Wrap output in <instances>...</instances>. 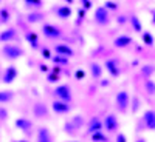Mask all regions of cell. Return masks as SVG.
Masks as SVG:
<instances>
[{"label": "cell", "mask_w": 155, "mask_h": 142, "mask_svg": "<svg viewBox=\"0 0 155 142\" xmlns=\"http://www.w3.org/2000/svg\"><path fill=\"white\" fill-rule=\"evenodd\" d=\"M2 54L8 60H17L25 54V51H23L22 46H19L16 43H5L2 46Z\"/></svg>", "instance_id": "cell-1"}, {"label": "cell", "mask_w": 155, "mask_h": 142, "mask_svg": "<svg viewBox=\"0 0 155 142\" xmlns=\"http://www.w3.org/2000/svg\"><path fill=\"white\" fill-rule=\"evenodd\" d=\"M41 31H42L44 37H47L48 40H59V39H62V36H64L62 30L59 27H56V25H53V23H44Z\"/></svg>", "instance_id": "cell-2"}, {"label": "cell", "mask_w": 155, "mask_h": 142, "mask_svg": "<svg viewBox=\"0 0 155 142\" xmlns=\"http://www.w3.org/2000/svg\"><path fill=\"white\" fill-rule=\"evenodd\" d=\"M93 20L96 25H99V27H106V25L110 23V11L102 5V6H98L93 12Z\"/></svg>", "instance_id": "cell-3"}, {"label": "cell", "mask_w": 155, "mask_h": 142, "mask_svg": "<svg viewBox=\"0 0 155 142\" xmlns=\"http://www.w3.org/2000/svg\"><path fill=\"white\" fill-rule=\"evenodd\" d=\"M115 104H116V108H118L120 113H126L127 108L130 107V94H129V91H126V90L120 91L115 96Z\"/></svg>", "instance_id": "cell-4"}, {"label": "cell", "mask_w": 155, "mask_h": 142, "mask_svg": "<svg viewBox=\"0 0 155 142\" xmlns=\"http://www.w3.org/2000/svg\"><path fill=\"white\" fill-rule=\"evenodd\" d=\"M53 94H54L56 99H59V100H65V102H71V99H73L71 87L67 85V84L58 85V87L53 90Z\"/></svg>", "instance_id": "cell-5"}, {"label": "cell", "mask_w": 155, "mask_h": 142, "mask_svg": "<svg viewBox=\"0 0 155 142\" xmlns=\"http://www.w3.org/2000/svg\"><path fill=\"white\" fill-rule=\"evenodd\" d=\"M102 122H104V130L107 133H118L120 130V121H118V116L110 113L107 114L104 119H102Z\"/></svg>", "instance_id": "cell-6"}, {"label": "cell", "mask_w": 155, "mask_h": 142, "mask_svg": "<svg viewBox=\"0 0 155 142\" xmlns=\"http://www.w3.org/2000/svg\"><path fill=\"white\" fill-rule=\"evenodd\" d=\"M51 11H53V14L61 20H68L73 14V9H71L70 5H54Z\"/></svg>", "instance_id": "cell-7"}, {"label": "cell", "mask_w": 155, "mask_h": 142, "mask_svg": "<svg viewBox=\"0 0 155 142\" xmlns=\"http://www.w3.org/2000/svg\"><path fill=\"white\" fill-rule=\"evenodd\" d=\"M104 68L106 71L112 76V77H118L121 74V68H120V62L118 59H115V57H110L104 62Z\"/></svg>", "instance_id": "cell-8"}, {"label": "cell", "mask_w": 155, "mask_h": 142, "mask_svg": "<svg viewBox=\"0 0 155 142\" xmlns=\"http://www.w3.org/2000/svg\"><path fill=\"white\" fill-rule=\"evenodd\" d=\"M17 76H19L17 67H16V65H9V67H6L5 71L2 73V82L6 84V85H9V84H12V82L17 79Z\"/></svg>", "instance_id": "cell-9"}, {"label": "cell", "mask_w": 155, "mask_h": 142, "mask_svg": "<svg viewBox=\"0 0 155 142\" xmlns=\"http://www.w3.org/2000/svg\"><path fill=\"white\" fill-rule=\"evenodd\" d=\"M51 110H53L56 114H67L70 113L71 110V105H70V102H65V100H59L56 99L53 104H51Z\"/></svg>", "instance_id": "cell-10"}, {"label": "cell", "mask_w": 155, "mask_h": 142, "mask_svg": "<svg viewBox=\"0 0 155 142\" xmlns=\"http://www.w3.org/2000/svg\"><path fill=\"white\" fill-rule=\"evenodd\" d=\"M102 130H104V122H102V119H99L98 116H93L87 124V131L90 134H93V133H98Z\"/></svg>", "instance_id": "cell-11"}, {"label": "cell", "mask_w": 155, "mask_h": 142, "mask_svg": "<svg viewBox=\"0 0 155 142\" xmlns=\"http://www.w3.org/2000/svg\"><path fill=\"white\" fill-rule=\"evenodd\" d=\"M143 125L146 130L155 131V111L153 110H146L143 113Z\"/></svg>", "instance_id": "cell-12"}, {"label": "cell", "mask_w": 155, "mask_h": 142, "mask_svg": "<svg viewBox=\"0 0 155 142\" xmlns=\"http://www.w3.org/2000/svg\"><path fill=\"white\" fill-rule=\"evenodd\" d=\"M17 39V30L16 28H6L0 31V43H11Z\"/></svg>", "instance_id": "cell-13"}, {"label": "cell", "mask_w": 155, "mask_h": 142, "mask_svg": "<svg viewBox=\"0 0 155 142\" xmlns=\"http://www.w3.org/2000/svg\"><path fill=\"white\" fill-rule=\"evenodd\" d=\"M132 43H134V39L130 36H127V34H121V36L113 39V46L120 48V49H124L127 46H130Z\"/></svg>", "instance_id": "cell-14"}, {"label": "cell", "mask_w": 155, "mask_h": 142, "mask_svg": "<svg viewBox=\"0 0 155 142\" xmlns=\"http://www.w3.org/2000/svg\"><path fill=\"white\" fill-rule=\"evenodd\" d=\"M14 125L19 128L20 131L27 133V134L33 133V121H31V119H28V118H19V119H16Z\"/></svg>", "instance_id": "cell-15"}, {"label": "cell", "mask_w": 155, "mask_h": 142, "mask_svg": "<svg viewBox=\"0 0 155 142\" xmlns=\"http://www.w3.org/2000/svg\"><path fill=\"white\" fill-rule=\"evenodd\" d=\"M54 51L58 56H64V57H73L74 56V49L68 45V43H58L54 45Z\"/></svg>", "instance_id": "cell-16"}, {"label": "cell", "mask_w": 155, "mask_h": 142, "mask_svg": "<svg viewBox=\"0 0 155 142\" xmlns=\"http://www.w3.org/2000/svg\"><path fill=\"white\" fill-rule=\"evenodd\" d=\"M36 140L37 142H53V136H51L47 127H39L37 133H36Z\"/></svg>", "instance_id": "cell-17"}, {"label": "cell", "mask_w": 155, "mask_h": 142, "mask_svg": "<svg viewBox=\"0 0 155 142\" xmlns=\"http://www.w3.org/2000/svg\"><path fill=\"white\" fill-rule=\"evenodd\" d=\"M25 40L30 43V46L33 49H41V43H39V37L34 31H25Z\"/></svg>", "instance_id": "cell-18"}, {"label": "cell", "mask_w": 155, "mask_h": 142, "mask_svg": "<svg viewBox=\"0 0 155 142\" xmlns=\"http://www.w3.org/2000/svg\"><path fill=\"white\" fill-rule=\"evenodd\" d=\"M129 25H130V28H132V31H134V33L141 34V33L144 31V30H143V23H141L140 17H138V16H135V14L129 16Z\"/></svg>", "instance_id": "cell-19"}, {"label": "cell", "mask_w": 155, "mask_h": 142, "mask_svg": "<svg viewBox=\"0 0 155 142\" xmlns=\"http://www.w3.org/2000/svg\"><path fill=\"white\" fill-rule=\"evenodd\" d=\"M33 114L36 116L37 119H42V118H48V108L44 104H34L33 107Z\"/></svg>", "instance_id": "cell-20"}, {"label": "cell", "mask_w": 155, "mask_h": 142, "mask_svg": "<svg viewBox=\"0 0 155 142\" xmlns=\"http://www.w3.org/2000/svg\"><path fill=\"white\" fill-rule=\"evenodd\" d=\"M45 19V14L42 11H31L27 14V22L28 23H39Z\"/></svg>", "instance_id": "cell-21"}, {"label": "cell", "mask_w": 155, "mask_h": 142, "mask_svg": "<svg viewBox=\"0 0 155 142\" xmlns=\"http://www.w3.org/2000/svg\"><path fill=\"white\" fill-rule=\"evenodd\" d=\"M23 5L27 9L31 11H41L44 6V0H23Z\"/></svg>", "instance_id": "cell-22"}, {"label": "cell", "mask_w": 155, "mask_h": 142, "mask_svg": "<svg viewBox=\"0 0 155 142\" xmlns=\"http://www.w3.org/2000/svg\"><path fill=\"white\" fill-rule=\"evenodd\" d=\"M102 71H104V68H102L98 62H92V63H90V74H92L93 79H101Z\"/></svg>", "instance_id": "cell-23"}, {"label": "cell", "mask_w": 155, "mask_h": 142, "mask_svg": "<svg viewBox=\"0 0 155 142\" xmlns=\"http://www.w3.org/2000/svg\"><path fill=\"white\" fill-rule=\"evenodd\" d=\"M141 42H143L146 46H152V45L155 43L152 33H150V31H143V33H141Z\"/></svg>", "instance_id": "cell-24"}, {"label": "cell", "mask_w": 155, "mask_h": 142, "mask_svg": "<svg viewBox=\"0 0 155 142\" xmlns=\"http://www.w3.org/2000/svg\"><path fill=\"white\" fill-rule=\"evenodd\" d=\"M14 99V93L6 90V91H0V104H8Z\"/></svg>", "instance_id": "cell-25"}, {"label": "cell", "mask_w": 155, "mask_h": 142, "mask_svg": "<svg viewBox=\"0 0 155 142\" xmlns=\"http://www.w3.org/2000/svg\"><path fill=\"white\" fill-rule=\"evenodd\" d=\"M144 90H146L147 94H155V80L146 79L144 80Z\"/></svg>", "instance_id": "cell-26"}, {"label": "cell", "mask_w": 155, "mask_h": 142, "mask_svg": "<svg viewBox=\"0 0 155 142\" xmlns=\"http://www.w3.org/2000/svg\"><path fill=\"white\" fill-rule=\"evenodd\" d=\"M11 20V12L8 8H2L0 9V22L2 23H8Z\"/></svg>", "instance_id": "cell-27"}, {"label": "cell", "mask_w": 155, "mask_h": 142, "mask_svg": "<svg viewBox=\"0 0 155 142\" xmlns=\"http://www.w3.org/2000/svg\"><path fill=\"white\" fill-rule=\"evenodd\" d=\"M92 140L93 142H107V136L102 133V131H98V133H93L92 134Z\"/></svg>", "instance_id": "cell-28"}, {"label": "cell", "mask_w": 155, "mask_h": 142, "mask_svg": "<svg viewBox=\"0 0 155 142\" xmlns=\"http://www.w3.org/2000/svg\"><path fill=\"white\" fill-rule=\"evenodd\" d=\"M104 6H106L109 11H118V8H120V5L116 3V2H113V0H106Z\"/></svg>", "instance_id": "cell-29"}, {"label": "cell", "mask_w": 155, "mask_h": 142, "mask_svg": "<svg viewBox=\"0 0 155 142\" xmlns=\"http://www.w3.org/2000/svg\"><path fill=\"white\" fill-rule=\"evenodd\" d=\"M59 79H61V76H59V73H50L48 76H47V80L50 82V84H56V82H59Z\"/></svg>", "instance_id": "cell-30"}, {"label": "cell", "mask_w": 155, "mask_h": 142, "mask_svg": "<svg viewBox=\"0 0 155 142\" xmlns=\"http://www.w3.org/2000/svg\"><path fill=\"white\" fill-rule=\"evenodd\" d=\"M153 71H155V67H153V65H146V67H143V70H141V74L146 76L147 79H149V76H150Z\"/></svg>", "instance_id": "cell-31"}, {"label": "cell", "mask_w": 155, "mask_h": 142, "mask_svg": "<svg viewBox=\"0 0 155 142\" xmlns=\"http://www.w3.org/2000/svg\"><path fill=\"white\" fill-rule=\"evenodd\" d=\"M53 62L54 63H61V65H65V63H68V57H64V56H53Z\"/></svg>", "instance_id": "cell-32"}, {"label": "cell", "mask_w": 155, "mask_h": 142, "mask_svg": "<svg viewBox=\"0 0 155 142\" xmlns=\"http://www.w3.org/2000/svg\"><path fill=\"white\" fill-rule=\"evenodd\" d=\"M41 54H42L44 59H53V56H51V51H50L47 46H42V48H41Z\"/></svg>", "instance_id": "cell-33"}, {"label": "cell", "mask_w": 155, "mask_h": 142, "mask_svg": "<svg viewBox=\"0 0 155 142\" xmlns=\"http://www.w3.org/2000/svg\"><path fill=\"white\" fill-rule=\"evenodd\" d=\"M79 2H81V8H82V9H85V11H88L90 8L93 6L92 0H79Z\"/></svg>", "instance_id": "cell-34"}, {"label": "cell", "mask_w": 155, "mask_h": 142, "mask_svg": "<svg viewBox=\"0 0 155 142\" xmlns=\"http://www.w3.org/2000/svg\"><path fill=\"white\" fill-rule=\"evenodd\" d=\"M116 23H118V25H126V23H129V16H124V14L118 16V17H116Z\"/></svg>", "instance_id": "cell-35"}, {"label": "cell", "mask_w": 155, "mask_h": 142, "mask_svg": "<svg viewBox=\"0 0 155 142\" xmlns=\"http://www.w3.org/2000/svg\"><path fill=\"white\" fill-rule=\"evenodd\" d=\"M6 118H8V111H6V108L0 107V121H5Z\"/></svg>", "instance_id": "cell-36"}, {"label": "cell", "mask_w": 155, "mask_h": 142, "mask_svg": "<svg viewBox=\"0 0 155 142\" xmlns=\"http://www.w3.org/2000/svg\"><path fill=\"white\" fill-rule=\"evenodd\" d=\"M74 76H76L78 80H81V79H84V77H85V73H84V70H76Z\"/></svg>", "instance_id": "cell-37"}, {"label": "cell", "mask_w": 155, "mask_h": 142, "mask_svg": "<svg viewBox=\"0 0 155 142\" xmlns=\"http://www.w3.org/2000/svg\"><path fill=\"white\" fill-rule=\"evenodd\" d=\"M116 142H127V139H126V136L123 133H118L116 134Z\"/></svg>", "instance_id": "cell-38"}, {"label": "cell", "mask_w": 155, "mask_h": 142, "mask_svg": "<svg viewBox=\"0 0 155 142\" xmlns=\"http://www.w3.org/2000/svg\"><path fill=\"white\" fill-rule=\"evenodd\" d=\"M150 23H152V25H155V9L152 11V19H150Z\"/></svg>", "instance_id": "cell-39"}, {"label": "cell", "mask_w": 155, "mask_h": 142, "mask_svg": "<svg viewBox=\"0 0 155 142\" xmlns=\"http://www.w3.org/2000/svg\"><path fill=\"white\" fill-rule=\"evenodd\" d=\"M41 70H42V71H48V67H47V65H41Z\"/></svg>", "instance_id": "cell-40"}, {"label": "cell", "mask_w": 155, "mask_h": 142, "mask_svg": "<svg viewBox=\"0 0 155 142\" xmlns=\"http://www.w3.org/2000/svg\"><path fill=\"white\" fill-rule=\"evenodd\" d=\"M12 142H28V140H25V139H20V140H12Z\"/></svg>", "instance_id": "cell-41"}, {"label": "cell", "mask_w": 155, "mask_h": 142, "mask_svg": "<svg viewBox=\"0 0 155 142\" xmlns=\"http://www.w3.org/2000/svg\"><path fill=\"white\" fill-rule=\"evenodd\" d=\"M0 77H2V73H0Z\"/></svg>", "instance_id": "cell-42"}, {"label": "cell", "mask_w": 155, "mask_h": 142, "mask_svg": "<svg viewBox=\"0 0 155 142\" xmlns=\"http://www.w3.org/2000/svg\"><path fill=\"white\" fill-rule=\"evenodd\" d=\"M0 3H2V0H0Z\"/></svg>", "instance_id": "cell-43"}, {"label": "cell", "mask_w": 155, "mask_h": 142, "mask_svg": "<svg viewBox=\"0 0 155 142\" xmlns=\"http://www.w3.org/2000/svg\"><path fill=\"white\" fill-rule=\"evenodd\" d=\"M0 23H2V22H0Z\"/></svg>", "instance_id": "cell-44"}]
</instances>
